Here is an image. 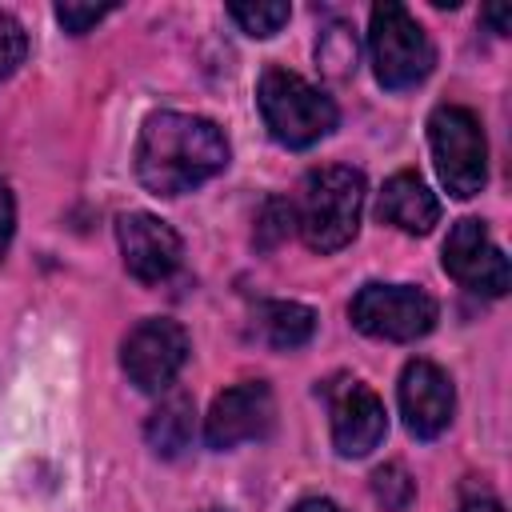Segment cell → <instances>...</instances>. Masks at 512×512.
I'll return each mask as SVG.
<instances>
[{"mask_svg": "<svg viewBox=\"0 0 512 512\" xmlns=\"http://www.w3.org/2000/svg\"><path fill=\"white\" fill-rule=\"evenodd\" d=\"M484 20L504 36V32H508V4H488V8H484Z\"/></svg>", "mask_w": 512, "mask_h": 512, "instance_id": "obj_24", "label": "cell"}, {"mask_svg": "<svg viewBox=\"0 0 512 512\" xmlns=\"http://www.w3.org/2000/svg\"><path fill=\"white\" fill-rule=\"evenodd\" d=\"M400 416L416 440H436L456 412V392L432 360H408L400 372Z\"/></svg>", "mask_w": 512, "mask_h": 512, "instance_id": "obj_12", "label": "cell"}, {"mask_svg": "<svg viewBox=\"0 0 512 512\" xmlns=\"http://www.w3.org/2000/svg\"><path fill=\"white\" fill-rule=\"evenodd\" d=\"M328 412H332V444L340 456H368L388 432L384 400L360 380L332 384L328 388Z\"/></svg>", "mask_w": 512, "mask_h": 512, "instance_id": "obj_11", "label": "cell"}, {"mask_svg": "<svg viewBox=\"0 0 512 512\" xmlns=\"http://www.w3.org/2000/svg\"><path fill=\"white\" fill-rule=\"evenodd\" d=\"M256 104H260L264 128L284 148H312L316 140H324L336 128L332 96L288 68H268L260 76Z\"/></svg>", "mask_w": 512, "mask_h": 512, "instance_id": "obj_3", "label": "cell"}, {"mask_svg": "<svg viewBox=\"0 0 512 512\" xmlns=\"http://www.w3.org/2000/svg\"><path fill=\"white\" fill-rule=\"evenodd\" d=\"M444 272L480 296H504L512 284V268L508 256L500 252V244L488 236L484 220L464 216L452 224L448 240H444Z\"/></svg>", "mask_w": 512, "mask_h": 512, "instance_id": "obj_8", "label": "cell"}, {"mask_svg": "<svg viewBox=\"0 0 512 512\" xmlns=\"http://www.w3.org/2000/svg\"><path fill=\"white\" fill-rule=\"evenodd\" d=\"M12 232H16V200H12L8 184L0 180V256L8 252V244H12Z\"/></svg>", "mask_w": 512, "mask_h": 512, "instance_id": "obj_23", "label": "cell"}, {"mask_svg": "<svg viewBox=\"0 0 512 512\" xmlns=\"http://www.w3.org/2000/svg\"><path fill=\"white\" fill-rule=\"evenodd\" d=\"M372 496H376L388 512H404V508L412 504V496H416V484H412V476L404 472V464H380V468L372 472Z\"/></svg>", "mask_w": 512, "mask_h": 512, "instance_id": "obj_18", "label": "cell"}, {"mask_svg": "<svg viewBox=\"0 0 512 512\" xmlns=\"http://www.w3.org/2000/svg\"><path fill=\"white\" fill-rule=\"evenodd\" d=\"M348 316L364 336L408 344L436 328L440 308L424 288H412V284H364L352 296Z\"/></svg>", "mask_w": 512, "mask_h": 512, "instance_id": "obj_6", "label": "cell"}, {"mask_svg": "<svg viewBox=\"0 0 512 512\" xmlns=\"http://www.w3.org/2000/svg\"><path fill=\"white\" fill-rule=\"evenodd\" d=\"M316 56H320V64H324L332 76L356 72V36L348 32V24H332V28L320 36Z\"/></svg>", "mask_w": 512, "mask_h": 512, "instance_id": "obj_19", "label": "cell"}, {"mask_svg": "<svg viewBox=\"0 0 512 512\" xmlns=\"http://www.w3.org/2000/svg\"><path fill=\"white\" fill-rule=\"evenodd\" d=\"M252 328L256 336L276 348V352H292L300 344L312 340L316 332V312L308 304H296V300H264L252 316Z\"/></svg>", "mask_w": 512, "mask_h": 512, "instance_id": "obj_14", "label": "cell"}, {"mask_svg": "<svg viewBox=\"0 0 512 512\" xmlns=\"http://www.w3.org/2000/svg\"><path fill=\"white\" fill-rule=\"evenodd\" d=\"M188 360V332L168 320V316H148L140 320L124 348H120V364L128 372V380L140 392H164L176 384L180 368Z\"/></svg>", "mask_w": 512, "mask_h": 512, "instance_id": "obj_7", "label": "cell"}, {"mask_svg": "<svg viewBox=\"0 0 512 512\" xmlns=\"http://www.w3.org/2000/svg\"><path fill=\"white\" fill-rule=\"evenodd\" d=\"M292 512H344V508L332 504V500H324V496H312V500H300Z\"/></svg>", "mask_w": 512, "mask_h": 512, "instance_id": "obj_25", "label": "cell"}, {"mask_svg": "<svg viewBox=\"0 0 512 512\" xmlns=\"http://www.w3.org/2000/svg\"><path fill=\"white\" fill-rule=\"evenodd\" d=\"M376 212L392 228H400L408 236H424L440 220V200H436V192L416 172H396V176L384 180Z\"/></svg>", "mask_w": 512, "mask_h": 512, "instance_id": "obj_13", "label": "cell"}, {"mask_svg": "<svg viewBox=\"0 0 512 512\" xmlns=\"http://www.w3.org/2000/svg\"><path fill=\"white\" fill-rule=\"evenodd\" d=\"M28 56V36H24V24L8 12H0V80L12 76Z\"/></svg>", "mask_w": 512, "mask_h": 512, "instance_id": "obj_20", "label": "cell"}, {"mask_svg": "<svg viewBox=\"0 0 512 512\" xmlns=\"http://www.w3.org/2000/svg\"><path fill=\"white\" fill-rule=\"evenodd\" d=\"M116 240H120L124 268L140 284H160L180 268L184 244H180L176 228L152 212H124L116 220Z\"/></svg>", "mask_w": 512, "mask_h": 512, "instance_id": "obj_10", "label": "cell"}, {"mask_svg": "<svg viewBox=\"0 0 512 512\" xmlns=\"http://www.w3.org/2000/svg\"><path fill=\"white\" fill-rule=\"evenodd\" d=\"M108 12H112V4H56V20H60L64 32H72V36L88 32V28L100 24Z\"/></svg>", "mask_w": 512, "mask_h": 512, "instance_id": "obj_21", "label": "cell"}, {"mask_svg": "<svg viewBox=\"0 0 512 512\" xmlns=\"http://www.w3.org/2000/svg\"><path fill=\"white\" fill-rule=\"evenodd\" d=\"M272 416H276V400L264 380L232 384L212 400V408L204 416V440L216 452L236 448L244 440H260L272 428Z\"/></svg>", "mask_w": 512, "mask_h": 512, "instance_id": "obj_9", "label": "cell"}, {"mask_svg": "<svg viewBox=\"0 0 512 512\" xmlns=\"http://www.w3.org/2000/svg\"><path fill=\"white\" fill-rule=\"evenodd\" d=\"M292 228H296L292 200L272 196V200H264V208L256 212V232H252V240H256V248L272 252V248H280V244L288 240V232H292Z\"/></svg>", "mask_w": 512, "mask_h": 512, "instance_id": "obj_17", "label": "cell"}, {"mask_svg": "<svg viewBox=\"0 0 512 512\" xmlns=\"http://www.w3.org/2000/svg\"><path fill=\"white\" fill-rule=\"evenodd\" d=\"M296 212V232L312 252H340L364 212V176L348 164H324L312 168L300 184V200L292 204Z\"/></svg>", "mask_w": 512, "mask_h": 512, "instance_id": "obj_2", "label": "cell"}, {"mask_svg": "<svg viewBox=\"0 0 512 512\" xmlns=\"http://www.w3.org/2000/svg\"><path fill=\"white\" fill-rule=\"evenodd\" d=\"M192 432H196V408H192V396H184V392H172L168 400H160L144 424L148 448L168 460L192 444Z\"/></svg>", "mask_w": 512, "mask_h": 512, "instance_id": "obj_15", "label": "cell"}, {"mask_svg": "<svg viewBox=\"0 0 512 512\" xmlns=\"http://www.w3.org/2000/svg\"><path fill=\"white\" fill-rule=\"evenodd\" d=\"M204 512H224V508H204Z\"/></svg>", "mask_w": 512, "mask_h": 512, "instance_id": "obj_26", "label": "cell"}, {"mask_svg": "<svg viewBox=\"0 0 512 512\" xmlns=\"http://www.w3.org/2000/svg\"><path fill=\"white\" fill-rule=\"evenodd\" d=\"M224 132L192 112H152L136 140V180L152 196H184L224 172Z\"/></svg>", "mask_w": 512, "mask_h": 512, "instance_id": "obj_1", "label": "cell"}, {"mask_svg": "<svg viewBox=\"0 0 512 512\" xmlns=\"http://www.w3.org/2000/svg\"><path fill=\"white\" fill-rule=\"evenodd\" d=\"M368 56H372V72L388 92H404L416 88L432 64H436V48L428 40V32L416 24V16L396 4L384 0L372 8V24H368Z\"/></svg>", "mask_w": 512, "mask_h": 512, "instance_id": "obj_4", "label": "cell"}, {"mask_svg": "<svg viewBox=\"0 0 512 512\" xmlns=\"http://www.w3.org/2000/svg\"><path fill=\"white\" fill-rule=\"evenodd\" d=\"M428 144H432V160L440 172V184L468 200L484 188L488 180V140L484 128L476 120V112L460 108V104H440L428 116Z\"/></svg>", "mask_w": 512, "mask_h": 512, "instance_id": "obj_5", "label": "cell"}, {"mask_svg": "<svg viewBox=\"0 0 512 512\" xmlns=\"http://www.w3.org/2000/svg\"><path fill=\"white\" fill-rule=\"evenodd\" d=\"M228 16L248 32V36H276L284 24H288V16H292V8L288 4H280V0H256V4H228Z\"/></svg>", "mask_w": 512, "mask_h": 512, "instance_id": "obj_16", "label": "cell"}, {"mask_svg": "<svg viewBox=\"0 0 512 512\" xmlns=\"http://www.w3.org/2000/svg\"><path fill=\"white\" fill-rule=\"evenodd\" d=\"M460 512H504V504H500V496H496L492 488H480V484L472 480V484H464V492H460Z\"/></svg>", "mask_w": 512, "mask_h": 512, "instance_id": "obj_22", "label": "cell"}]
</instances>
